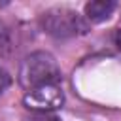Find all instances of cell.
Returning <instances> with one entry per match:
<instances>
[{
    "mask_svg": "<svg viewBox=\"0 0 121 121\" xmlns=\"http://www.w3.org/2000/svg\"><path fill=\"white\" fill-rule=\"evenodd\" d=\"M59 81H60V68L51 53L34 51L23 59L19 66V83L23 89L32 91L36 87Z\"/></svg>",
    "mask_w": 121,
    "mask_h": 121,
    "instance_id": "6da1fadb",
    "label": "cell"
},
{
    "mask_svg": "<svg viewBox=\"0 0 121 121\" xmlns=\"http://www.w3.org/2000/svg\"><path fill=\"white\" fill-rule=\"evenodd\" d=\"M42 28L53 38H74L89 30V21L74 9L51 8L40 15Z\"/></svg>",
    "mask_w": 121,
    "mask_h": 121,
    "instance_id": "7a4b0ae2",
    "label": "cell"
},
{
    "mask_svg": "<svg viewBox=\"0 0 121 121\" xmlns=\"http://www.w3.org/2000/svg\"><path fill=\"white\" fill-rule=\"evenodd\" d=\"M23 104L30 112L51 113L64 104V93L59 87V83H47V85H42V87L28 91L23 96Z\"/></svg>",
    "mask_w": 121,
    "mask_h": 121,
    "instance_id": "3957f363",
    "label": "cell"
},
{
    "mask_svg": "<svg viewBox=\"0 0 121 121\" xmlns=\"http://www.w3.org/2000/svg\"><path fill=\"white\" fill-rule=\"evenodd\" d=\"M115 8H117V4L112 2V0L89 2V4H85V19L91 21V23H102V21H106L113 13Z\"/></svg>",
    "mask_w": 121,
    "mask_h": 121,
    "instance_id": "277c9868",
    "label": "cell"
},
{
    "mask_svg": "<svg viewBox=\"0 0 121 121\" xmlns=\"http://www.w3.org/2000/svg\"><path fill=\"white\" fill-rule=\"evenodd\" d=\"M11 47H13L11 30L4 21H0V53H8V51H11Z\"/></svg>",
    "mask_w": 121,
    "mask_h": 121,
    "instance_id": "5b68a950",
    "label": "cell"
},
{
    "mask_svg": "<svg viewBox=\"0 0 121 121\" xmlns=\"http://www.w3.org/2000/svg\"><path fill=\"white\" fill-rule=\"evenodd\" d=\"M25 121H59V117L53 115V113H38V112H34L30 115H26Z\"/></svg>",
    "mask_w": 121,
    "mask_h": 121,
    "instance_id": "8992f818",
    "label": "cell"
},
{
    "mask_svg": "<svg viewBox=\"0 0 121 121\" xmlns=\"http://www.w3.org/2000/svg\"><path fill=\"white\" fill-rule=\"evenodd\" d=\"M9 83H11V79H9V76H8V72L6 70H2L0 68V95L9 87Z\"/></svg>",
    "mask_w": 121,
    "mask_h": 121,
    "instance_id": "52a82bcc",
    "label": "cell"
},
{
    "mask_svg": "<svg viewBox=\"0 0 121 121\" xmlns=\"http://www.w3.org/2000/svg\"><path fill=\"white\" fill-rule=\"evenodd\" d=\"M113 42H115V45H117V49L121 51V26L115 30V34H113Z\"/></svg>",
    "mask_w": 121,
    "mask_h": 121,
    "instance_id": "ba28073f",
    "label": "cell"
}]
</instances>
